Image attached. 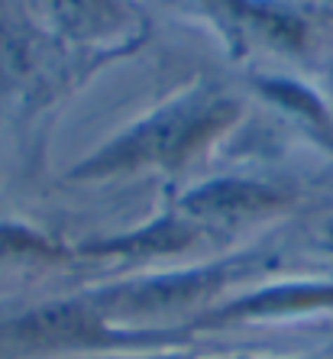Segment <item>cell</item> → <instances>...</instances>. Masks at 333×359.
Listing matches in <instances>:
<instances>
[{
    "mask_svg": "<svg viewBox=\"0 0 333 359\" xmlns=\"http://www.w3.org/2000/svg\"><path fill=\"white\" fill-rule=\"evenodd\" d=\"M275 204H278V194L272 188L250 182H217L194 191L184 201V210L191 217H204V220H240L250 217V214H262V210L275 208Z\"/></svg>",
    "mask_w": 333,
    "mask_h": 359,
    "instance_id": "obj_3",
    "label": "cell"
},
{
    "mask_svg": "<svg viewBox=\"0 0 333 359\" xmlns=\"http://www.w3.org/2000/svg\"><path fill=\"white\" fill-rule=\"evenodd\" d=\"M233 114L236 107L226 97L194 91L140 123L136 130L123 133L117 142H110L91 162H84V168H78V175H120V172H130V168L136 172L146 165H178L208 136L224 130Z\"/></svg>",
    "mask_w": 333,
    "mask_h": 359,
    "instance_id": "obj_1",
    "label": "cell"
},
{
    "mask_svg": "<svg viewBox=\"0 0 333 359\" xmlns=\"http://www.w3.org/2000/svg\"><path fill=\"white\" fill-rule=\"evenodd\" d=\"M52 7L62 13L65 26H72L78 33L104 29V20H110L107 0H52Z\"/></svg>",
    "mask_w": 333,
    "mask_h": 359,
    "instance_id": "obj_5",
    "label": "cell"
},
{
    "mask_svg": "<svg viewBox=\"0 0 333 359\" xmlns=\"http://www.w3.org/2000/svg\"><path fill=\"white\" fill-rule=\"evenodd\" d=\"M243 272H246V266H236V262L191 269V272H178V276L104 288V292H94L88 301L104 314V320L172 318V314H182V311H198L210 294L220 292L226 282H233Z\"/></svg>",
    "mask_w": 333,
    "mask_h": 359,
    "instance_id": "obj_2",
    "label": "cell"
},
{
    "mask_svg": "<svg viewBox=\"0 0 333 359\" xmlns=\"http://www.w3.org/2000/svg\"><path fill=\"white\" fill-rule=\"evenodd\" d=\"M110 359H182V356H110Z\"/></svg>",
    "mask_w": 333,
    "mask_h": 359,
    "instance_id": "obj_6",
    "label": "cell"
},
{
    "mask_svg": "<svg viewBox=\"0 0 333 359\" xmlns=\"http://www.w3.org/2000/svg\"><path fill=\"white\" fill-rule=\"evenodd\" d=\"M333 301V288H269V292L250 294V298L217 308L214 314H204L201 324L204 327H226L236 320L250 318H269V314H288L298 308H320Z\"/></svg>",
    "mask_w": 333,
    "mask_h": 359,
    "instance_id": "obj_4",
    "label": "cell"
}]
</instances>
